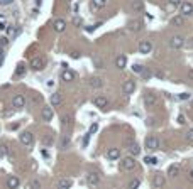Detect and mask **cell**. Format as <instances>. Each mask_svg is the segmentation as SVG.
<instances>
[{"label": "cell", "instance_id": "obj_23", "mask_svg": "<svg viewBox=\"0 0 193 189\" xmlns=\"http://www.w3.org/2000/svg\"><path fill=\"white\" fill-rule=\"evenodd\" d=\"M88 85H90L91 88H102L103 81H102V79H100L98 76H93V78H90V81H88Z\"/></svg>", "mask_w": 193, "mask_h": 189}, {"label": "cell", "instance_id": "obj_47", "mask_svg": "<svg viewBox=\"0 0 193 189\" xmlns=\"http://www.w3.org/2000/svg\"><path fill=\"white\" fill-rule=\"evenodd\" d=\"M41 154H43V157L49 159V152H46V150H41Z\"/></svg>", "mask_w": 193, "mask_h": 189}, {"label": "cell", "instance_id": "obj_22", "mask_svg": "<svg viewBox=\"0 0 193 189\" xmlns=\"http://www.w3.org/2000/svg\"><path fill=\"white\" fill-rule=\"evenodd\" d=\"M132 10L134 12H142L144 10V2L142 0H132Z\"/></svg>", "mask_w": 193, "mask_h": 189}, {"label": "cell", "instance_id": "obj_43", "mask_svg": "<svg viewBox=\"0 0 193 189\" xmlns=\"http://www.w3.org/2000/svg\"><path fill=\"white\" fill-rule=\"evenodd\" d=\"M178 98H180V100H188V98H190V93H181Z\"/></svg>", "mask_w": 193, "mask_h": 189}, {"label": "cell", "instance_id": "obj_20", "mask_svg": "<svg viewBox=\"0 0 193 189\" xmlns=\"http://www.w3.org/2000/svg\"><path fill=\"white\" fill-rule=\"evenodd\" d=\"M41 117H43V120L49 122V120L53 118V108H49V107H44V108H43V112H41Z\"/></svg>", "mask_w": 193, "mask_h": 189}, {"label": "cell", "instance_id": "obj_39", "mask_svg": "<svg viewBox=\"0 0 193 189\" xmlns=\"http://www.w3.org/2000/svg\"><path fill=\"white\" fill-rule=\"evenodd\" d=\"M164 9H166V12H173V10H175V5H173V3H170V2H168Z\"/></svg>", "mask_w": 193, "mask_h": 189}, {"label": "cell", "instance_id": "obj_4", "mask_svg": "<svg viewBox=\"0 0 193 189\" xmlns=\"http://www.w3.org/2000/svg\"><path fill=\"white\" fill-rule=\"evenodd\" d=\"M156 103H158L156 95H153V93H146V95H144V105H146V108L156 107Z\"/></svg>", "mask_w": 193, "mask_h": 189}, {"label": "cell", "instance_id": "obj_21", "mask_svg": "<svg viewBox=\"0 0 193 189\" xmlns=\"http://www.w3.org/2000/svg\"><path fill=\"white\" fill-rule=\"evenodd\" d=\"M125 64H127V57H125V56H122V54H120V56L115 57V66H117L119 69H124Z\"/></svg>", "mask_w": 193, "mask_h": 189}, {"label": "cell", "instance_id": "obj_38", "mask_svg": "<svg viewBox=\"0 0 193 189\" xmlns=\"http://www.w3.org/2000/svg\"><path fill=\"white\" fill-rule=\"evenodd\" d=\"M186 140H188V142H191V144H193V128H191L190 132L186 133Z\"/></svg>", "mask_w": 193, "mask_h": 189}, {"label": "cell", "instance_id": "obj_1", "mask_svg": "<svg viewBox=\"0 0 193 189\" xmlns=\"http://www.w3.org/2000/svg\"><path fill=\"white\" fill-rule=\"evenodd\" d=\"M136 161H134V155H131V157H122L120 159V171H124V172H131L136 169Z\"/></svg>", "mask_w": 193, "mask_h": 189}, {"label": "cell", "instance_id": "obj_53", "mask_svg": "<svg viewBox=\"0 0 193 189\" xmlns=\"http://www.w3.org/2000/svg\"><path fill=\"white\" fill-rule=\"evenodd\" d=\"M151 2H154V0H151Z\"/></svg>", "mask_w": 193, "mask_h": 189}, {"label": "cell", "instance_id": "obj_44", "mask_svg": "<svg viewBox=\"0 0 193 189\" xmlns=\"http://www.w3.org/2000/svg\"><path fill=\"white\" fill-rule=\"evenodd\" d=\"M7 154V147L5 145H0V155H5Z\"/></svg>", "mask_w": 193, "mask_h": 189}, {"label": "cell", "instance_id": "obj_18", "mask_svg": "<svg viewBox=\"0 0 193 189\" xmlns=\"http://www.w3.org/2000/svg\"><path fill=\"white\" fill-rule=\"evenodd\" d=\"M61 79H63V81H66V83L73 81V79H75V73H73L71 69H65V71L61 73Z\"/></svg>", "mask_w": 193, "mask_h": 189}, {"label": "cell", "instance_id": "obj_28", "mask_svg": "<svg viewBox=\"0 0 193 189\" xmlns=\"http://www.w3.org/2000/svg\"><path fill=\"white\" fill-rule=\"evenodd\" d=\"M91 7L93 9H102V7H105V0H91Z\"/></svg>", "mask_w": 193, "mask_h": 189}, {"label": "cell", "instance_id": "obj_11", "mask_svg": "<svg viewBox=\"0 0 193 189\" xmlns=\"http://www.w3.org/2000/svg\"><path fill=\"white\" fill-rule=\"evenodd\" d=\"M93 103H95L98 108H107V107H108V100H107V96H103V95H100V96H95Z\"/></svg>", "mask_w": 193, "mask_h": 189}, {"label": "cell", "instance_id": "obj_46", "mask_svg": "<svg viewBox=\"0 0 193 189\" xmlns=\"http://www.w3.org/2000/svg\"><path fill=\"white\" fill-rule=\"evenodd\" d=\"M178 123H181V125L186 123V122H185V117H183V115H180V117H178Z\"/></svg>", "mask_w": 193, "mask_h": 189}, {"label": "cell", "instance_id": "obj_45", "mask_svg": "<svg viewBox=\"0 0 193 189\" xmlns=\"http://www.w3.org/2000/svg\"><path fill=\"white\" fill-rule=\"evenodd\" d=\"M98 26H100V24H95V26H91V27H86V32H93Z\"/></svg>", "mask_w": 193, "mask_h": 189}, {"label": "cell", "instance_id": "obj_48", "mask_svg": "<svg viewBox=\"0 0 193 189\" xmlns=\"http://www.w3.org/2000/svg\"><path fill=\"white\" fill-rule=\"evenodd\" d=\"M170 3H173V5H180V0H170Z\"/></svg>", "mask_w": 193, "mask_h": 189}, {"label": "cell", "instance_id": "obj_34", "mask_svg": "<svg viewBox=\"0 0 193 189\" xmlns=\"http://www.w3.org/2000/svg\"><path fill=\"white\" fill-rule=\"evenodd\" d=\"M139 186H141V181L139 179H132L131 182H129V187H131V189L132 187H139Z\"/></svg>", "mask_w": 193, "mask_h": 189}, {"label": "cell", "instance_id": "obj_17", "mask_svg": "<svg viewBox=\"0 0 193 189\" xmlns=\"http://www.w3.org/2000/svg\"><path fill=\"white\" fill-rule=\"evenodd\" d=\"M20 144H24V145H31V144H32V133H31V132H24V133H20Z\"/></svg>", "mask_w": 193, "mask_h": 189}, {"label": "cell", "instance_id": "obj_7", "mask_svg": "<svg viewBox=\"0 0 193 189\" xmlns=\"http://www.w3.org/2000/svg\"><path fill=\"white\" fill-rule=\"evenodd\" d=\"M31 68L34 71L44 69V59H43V57H32V59H31Z\"/></svg>", "mask_w": 193, "mask_h": 189}, {"label": "cell", "instance_id": "obj_2", "mask_svg": "<svg viewBox=\"0 0 193 189\" xmlns=\"http://www.w3.org/2000/svg\"><path fill=\"white\" fill-rule=\"evenodd\" d=\"M159 138L156 135H149L148 138H146V149L149 150V152H154L156 149H159Z\"/></svg>", "mask_w": 193, "mask_h": 189}, {"label": "cell", "instance_id": "obj_5", "mask_svg": "<svg viewBox=\"0 0 193 189\" xmlns=\"http://www.w3.org/2000/svg\"><path fill=\"white\" fill-rule=\"evenodd\" d=\"M170 46L173 49H181L185 46V39L181 36H173V37H171V41H170Z\"/></svg>", "mask_w": 193, "mask_h": 189}, {"label": "cell", "instance_id": "obj_14", "mask_svg": "<svg viewBox=\"0 0 193 189\" xmlns=\"http://www.w3.org/2000/svg\"><path fill=\"white\" fill-rule=\"evenodd\" d=\"M164 184H166V179L163 177L161 174H156V176L153 177V186L156 187V189H158V187H163Z\"/></svg>", "mask_w": 193, "mask_h": 189}, {"label": "cell", "instance_id": "obj_40", "mask_svg": "<svg viewBox=\"0 0 193 189\" xmlns=\"http://www.w3.org/2000/svg\"><path fill=\"white\" fill-rule=\"evenodd\" d=\"M43 144H44V145H51V144H53V138H51V137H46L44 140H43Z\"/></svg>", "mask_w": 193, "mask_h": 189}, {"label": "cell", "instance_id": "obj_52", "mask_svg": "<svg viewBox=\"0 0 193 189\" xmlns=\"http://www.w3.org/2000/svg\"><path fill=\"white\" fill-rule=\"evenodd\" d=\"M188 76H190V78L193 79V69H190V71H188Z\"/></svg>", "mask_w": 193, "mask_h": 189}, {"label": "cell", "instance_id": "obj_26", "mask_svg": "<svg viewBox=\"0 0 193 189\" xmlns=\"http://www.w3.org/2000/svg\"><path fill=\"white\" fill-rule=\"evenodd\" d=\"M61 125H63L65 128H70V127H71V117H70V115H63V117H61Z\"/></svg>", "mask_w": 193, "mask_h": 189}, {"label": "cell", "instance_id": "obj_49", "mask_svg": "<svg viewBox=\"0 0 193 189\" xmlns=\"http://www.w3.org/2000/svg\"><path fill=\"white\" fill-rule=\"evenodd\" d=\"M71 57H75V59H76V57H80V54L75 51V52H71Z\"/></svg>", "mask_w": 193, "mask_h": 189}, {"label": "cell", "instance_id": "obj_32", "mask_svg": "<svg viewBox=\"0 0 193 189\" xmlns=\"http://www.w3.org/2000/svg\"><path fill=\"white\" fill-rule=\"evenodd\" d=\"M60 145H61V149H68V145H70V137H63L61 138V142H60Z\"/></svg>", "mask_w": 193, "mask_h": 189}, {"label": "cell", "instance_id": "obj_31", "mask_svg": "<svg viewBox=\"0 0 193 189\" xmlns=\"http://www.w3.org/2000/svg\"><path fill=\"white\" fill-rule=\"evenodd\" d=\"M93 62H95V66H96V68H98V69L105 66V61H103V59H100L98 56H95V57H93Z\"/></svg>", "mask_w": 193, "mask_h": 189}, {"label": "cell", "instance_id": "obj_30", "mask_svg": "<svg viewBox=\"0 0 193 189\" xmlns=\"http://www.w3.org/2000/svg\"><path fill=\"white\" fill-rule=\"evenodd\" d=\"M58 186H60V187H71V181L70 179H60V181H58Z\"/></svg>", "mask_w": 193, "mask_h": 189}, {"label": "cell", "instance_id": "obj_3", "mask_svg": "<svg viewBox=\"0 0 193 189\" xmlns=\"http://www.w3.org/2000/svg\"><path fill=\"white\" fill-rule=\"evenodd\" d=\"M134 90H136V83H134L132 79H127V81H124V85H122V93H124V95H132Z\"/></svg>", "mask_w": 193, "mask_h": 189}, {"label": "cell", "instance_id": "obj_8", "mask_svg": "<svg viewBox=\"0 0 193 189\" xmlns=\"http://www.w3.org/2000/svg\"><path fill=\"white\" fill-rule=\"evenodd\" d=\"M100 182V176L96 172H88L86 174V184L88 186H96Z\"/></svg>", "mask_w": 193, "mask_h": 189}, {"label": "cell", "instance_id": "obj_24", "mask_svg": "<svg viewBox=\"0 0 193 189\" xmlns=\"http://www.w3.org/2000/svg\"><path fill=\"white\" fill-rule=\"evenodd\" d=\"M61 103H63V96L58 95V93H53L51 95V105L53 107H60Z\"/></svg>", "mask_w": 193, "mask_h": 189}, {"label": "cell", "instance_id": "obj_6", "mask_svg": "<svg viewBox=\"0 0 193 189\" xmlns=\"http://www.w3.org/2000/svg\"><path fill=\"white\" fill-rule=\"evenodd\" d=\"M12 107L14 108H24L26 107V98H24V95H15L14 98H12Z\"/></svg>", "mask_w": 193, "mask_h": 189}, {"label": "cell", "instance_id": "obj_27", "mask_svg": "<svg viewBox=\"0 0 193 189\" xmlns=\"http://www.w3.org/2000/svg\"><path fill=\"white\" fill-rule=\"evenodd\" d=\"M139 74L142 76V79H149L151 78V71H149V68H146V66H141Z\"/></svg>", "mask_w": 193, "mask_h": 189}, {"label": "cell", "instance_id": "obj_35", "mask_svg": "<svg viewBox=\"0 0 193 189\" xmlns=\"http://www.w3.org/2000/svg\"><path fill=\"white\" fill-rule=\"evenodd\" d=\"M27 187H31V189H32V187L39 189V187H41V182H39V181H31V182L27 184Z\"/></svg>", "mask_w": 193, "mask_h": 189}, {"label": "cell", "instance_id": "obj_12", "mask_svg": "<svg viewBox=\"0 0 193 189\" xmlns=\"http://www.w3.org/2000/svg\"><path fill=\"white\" fill-rule=\"evenodd\" d=\"M151 49H153V46H151L149 41H141L139 42V52L141 54H148V52H151Z\"/></svg>", "mask_w": 193, "mask_h": 189}, {"label": "cell", "instance_id": "obj_50", "mask_svg": "<svg viewBox=\"0 0 193 189\" xmlns=\"http://www.w3.org/2000/svg\"><path fill=\"white\" fill-rule=\"evenodd\" d=\"M188 179H190L191 182H193V171H190V174H188Z\"/></svg>", "mask_w": 193, "mask_h": 189}, {"label": "cell", "instance_id": "obj_9", "mask_svg": "<svg viewBox=\"0 0 193 189\" xmlns=\"http://www.w3.org/2000/svg\"><path fill=\"white\" fill-rule=\"evenodd\" d=\"M180 12H181V15H191L193 14V3L183 2L181 5H180Z\"/></svg>", "mask_w": 193, "mask_h": 189}, {"label": "cell", "instance_id": "obj_10", "mask_svg": "<svg viewBox=\"0 0 193 189\" xmlns=\"http://www.w3.org/2000/svg\"><path fill=\"white\" fill-rule=\"evenodd\" d=\"M127 27H129V31H132V32H139L141 29H142V22L139 19H134V20H129V24H127Z\"/></svg>", "mask_w": 193, "mask_h": 189}, {"label": "cell", "instance_id": "obj_19", "mask_svg": "<svg viewBox=\"0 0 193 189\" xmlns=\"http://www.w3.org/2000/svg\"><path fill=\"white\" fill-rule=\"evenodd\" d=\"M107 157L110 159V161H115V159H119V157H120V150H119V149H115V147H112V149H108V150H107Z\"/></svg>", "mask_w": 193, "mask_h": 189}, {"label": "cell", "instance_id": "obj_16", "mask_svg": "<svg viewBox=\"0 0 193 189\" xmlns=\"http://www.w3.org/2000/svg\"><path fill=\"white\" fill-rule=\"evenodd\" d=\"M53 27H54V31H56V32H65L66 22L63 19H56V20H54V24H53Z\"/></svg>", "mask_w": 193, "mask_h": 189}, {"label": "cell", "instance_id": "obj_29", "mask_svg": "<svg viewBox=\"0 0 193 189\" xmlns=\"http://www.w3.org/2000/svg\"><path fill=\"white\" fill-rule=\"evenodd\" d=\"M171 24H173V26H183V15H176V17H173L171 19Z\"/></svg>", "mask_w": 193, "mask_h": 189}, {"label": "cell", "instance_id": "obj_51", "mask_svg": "<svg viewBox=\"0 0 193 189\" xmlns=\"http://www.w3.org/2000/svg\"><path fill=\"white\" fill-rule=\"evenodd\" d=\"M12 2H14V0H2V3H5V5L7 3H12Z\"/></svg>", "mask_w": 193, "mask_h": 189}, {"label": "cell", "instance_id": "obj_37", "mask_svg": "<svg viewBox=\"0 0 193 189\" xmlns=\"http://www.w3.org/2000/svg\"><path fill=\"white\" fill-rule=\"evenodd\" d=\"M96 130H98V125H96V123H91V127H90V132H88V133H90V135H91V133H95V132H96Z\"/></svg>", "mask_w": 193, "mask_h": 189}, {"label": "cell", "instance_id": "obj_15", "mask_svg": "<svg viewBox=\"0 0 193 189\" xmlns=\"http://www.w3.org/2000/svg\"><path fill=\"white\" fill-rule=\"evenodd\" d=\"M168 176H170V177H173V179L178 177V176H180V166L171 164V166L168 167Z\"/></svg>", "mask_w": 193, "mask_h": 189}, {"label": "cell", "instance_id": "obj_42", "mask_svg": "<svg viewBox=\"0 0 193 189\" xmlns=\"http://www.w3.org/2000/svg\"><path fill=\"white\" fill-rule=\"evenodd\" d=\"M132 71L139 74V71H141V64H134V66H132Z\"/></svg>", "mask_w": 193, "mask_h": 189}, {"label": "cell", "instance_id": "obj_25", "mask_svg": "<svg viewBox=\"0 0 193 189\" xmlns=\"http://www.w3.org/2000/svg\"><path fill=\"white\" fill-rule=\"evenodd\" d=\"M127 150H129V154H131V155H139V154H141V147H139V144H131Z\"/></svg>", "mask_w": 193, "mask_h": 189}, {"label": "cell", "instance_id": "obj_33", "mask_svg": "<svg viewBox=\"0 0 193 189\" xmlns=\"http://www.w3.org/2000/svg\"><path fill=\"white\" fill-rule=\"evenodd\" d=\"M144 162L148 164V166H154V164H158V159H156V157H151V155H148V157L144 159Z\"/></svg>", "mask_w": 193, "mask_h": 189}, {"label": "cell", "instance_id": "obj_41", "mask_svg": "<svg viewBox=\"0 0 193 189\" xmlns=\"http://www.w3.org/2000/svg\"><path fill=\"white\" fill-rule=\"evenodd\" d=\"M88 142H90V133H86L85 138H83V147H86V145H88Z\"/></svg>", "mask_w": 193, "mask_h": 189}, {"label": "cell", "instance_id": "obj_13", "mask_svg": "<svg viewBox=\"0 0 193 189\" xmlns=\"http://www.w3.org/2000/svg\"><path fill=\"white\" fill-rule=\"evenodd\" d=\"M19 186H20V179L17 177V176H10V177L7 179V187L15 189V187H19Z\"/></svg>", "mask_w": 193, "mask_h": 189}, {"label": "cell", "instance_id": "obj_36", "mask_svg": "<svg viewBox=\"0 0 193 189\" xmlns=\"http://www.w3.org/2000/svg\"><path fill=\"white\" fill-rule=\"evenodd\" d=\"M24 71H26V69H24V64H19L17 66V71H15V76H22Z\"/></svg>", "mask_w": 193, "mask_h": 189}]
</instances>
